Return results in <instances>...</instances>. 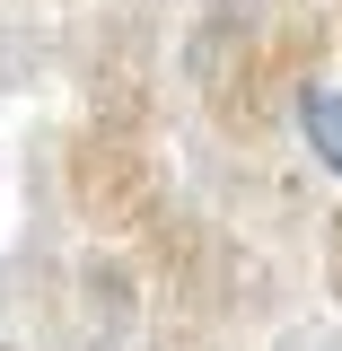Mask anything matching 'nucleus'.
Returning a JSON list of instances; mask_svg holds the SVG:
<instances>
[{
	"instance_id": "423d86ee",
	"label": "nucleus",
	"mask_w": 342,
	"mask_h": 351,
	"mask_svg": "<svg viewBox=\"0 0 342 351\" xmlns=\"http://www.w3.org/2000/svg\"><path fill=\"white\" fill-rule=\"evenodd\" d=\"M149 351H246L237 325H193V316H158L149 325Z\"/></svg>"
},
{
	"instance_id": "7ed1b4c3",
	"label": "nucleus",
	"mask_w": 342,
	"mask_h": 351,
	"mask_svg": "<svg viewBox=\"0 0 342 351\" xmlns=\"http://www.w3.org/2000/svg\"><path fill=\"white\" fill-rule=\"evenodd\" d=\"M80 97H88V123H114V132H149L158 123L149 9H114V18L80 44Z\"/></svg>"
},
{
	"instance_id": "39448f33",
	"label": "nucleus",
	"mask_w": 342,
	"mask_h": 351,
	"mask_svg": "<svg viewBox=\"0 0 342 351\" xmlns=\"http://www.w3.org/2000/svg\"><path fill=\"white\" fill-rule=\"evenodd\" d=\"M299 132H307V149H316V158H325V167H342V88H307L299 97Z\"/></svg>"
},
{
	"instance_id": "f03ea898",
	"label": "nucleus",
	"mask_w": 342,
	"mask_h": 351,
	"mask_svg": "<svg viewBox=\"0 0 342 351\" xmlns=\"http://www.w3.org/2000/svg\"><path fill=\"white\" fill-rule=\"evenodd\" d=\"M62 193L97 237H149L175 211V176L158 158L149 132H114V123H80L62 132Z\"/></svg>"
},
{
	"instance_id": "0eeeda50",
	"label": "nucleus",
	"mask_w": 342,
	"mask_h": 351,
	"mask_svg": "<svg viewBox=\"0 0 342 351\" xmlns=\"http://www.w3.org/2000/svg\"><path fill=\"white\" fill-rule=\"evenodd\" d=\"M325 299L342 307V202L325 211Z\"/></svg>"
},
{
	"instance_id": "f257e3e1",
	"label": "nucleus",
	"mask_w": 342,
	"mask_h": 351,
	"mask_svg": "<svg viewBox=\"0 0 342 351\" xmlns=\"http://www.w3.org/2000/svg\"><path fill=\"white\" fill-rule=\"evenodd\" d=\"M325 62V9L316 0H272V18H263V36L237 53V71L202 97V123L219 141H237V149H263V141H281V114H299V97Z\"/></svg>"
},
{
	"instance_id": "20e7f679",
	"label": "nucleus",
	"mask_w": 342,
	"mask_h": 351,
	"mask_svg": "<svg viewBox=\"0 0 342 351\" xmlns=\"http://www.w3.org/2000/svg\"><path fill=\"white\" fill-rule=\"evenodd\" d=\"M263 18H272V0H202V18H193V36H184V80L211 97V88L237 71V53L263 36Z\"/></svg>"
},
{
	"instance_id": "6e6552de",
	"label": "nucleus",
	"mask_w": 342,
	"mask_h": 351,
	"mask_svg": "<svg viewBox=\"0 0 342 351\" xmlns=\"http://www.w3.org/2000/svg\"><path fill=\"white\" fill-rule=\"evenodd\" d=\"M334 36H342V0H334Z\"/></svg>"
},
{
	"instance_id": "1a4fd4ad",
	"label": "nucleus",
	"mask_w": 342,
	"mask_h": 351,
	"mask_svg": "<svg viewBox=\"0 0 342 351\" xmlns=\"http://www.w3.org/2000/svg\"><path fill=\"white\" fill-rule=\"evenodd\" d=\"M0 351H9V343H0Z\"/></svg>"
}]
</instances>
